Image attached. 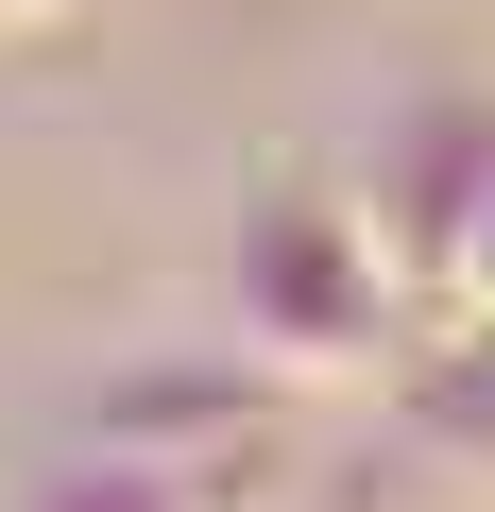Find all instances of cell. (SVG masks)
Here are the masks:
<instances>
[{
    "label": "cell",
    "instance_id": "1",
    "mask_svg": "<svg viewBox=\"0 0 495 512\" xmlns=\"http://www.w3.org/2000/svg\"><path fill=\"white\" fill-rule=\"evenodd\" d=\"M393 308H410V274H393V239H376V205L359 188H257L239 205V342H257L274 376H359V359H393Z\"/></svg>",
    "mask_w": 495,
    "mask_h": 512
},
{
    "label": "cell",
    "instance_id": "2",
    "mask_svg": "<svg viewBox=\"0 0 495 512\" xmlns=\"http://www.w3.org/2000/svg\"><path fill=\"white\" fill-rule=\"evenodd\" d=\"M359 205H376V239H393V274H444V291H461V256H478V222H495V103H461V86L393 103Z\"/></svg>",
    "mask_w": 495,
    "mask_h": 512
},
{
    "label": "cell",
    "instance_id": "3",
    "mask_svg": "<svg viewBox=\"0 0 495 512\" xmlns=\"http://www.w3.org/2000/svg\"><path fill=\"white\" fill-rule=\"evenodd\" d=\"M35 512H188V478H171V461H137V444H103V461H69Z\"/></svg>",
    "mask_w": 495,
    "mask_h": 512
},
{
    "label": "cell",
    "instance_id": "4",
    "mask_svg": "<svg viewBox=\"0 0 495 512\" xmlns=\"http://www.w3.org/2000/svg\"><path fill=\"white\" fill-rule=\"evenodd\" d=\"M461 291H478V308H495V222H478V256H461Z\"/></svg>",
    "mask_w": 495,
    "mask_h": 512
}]
</instances>
